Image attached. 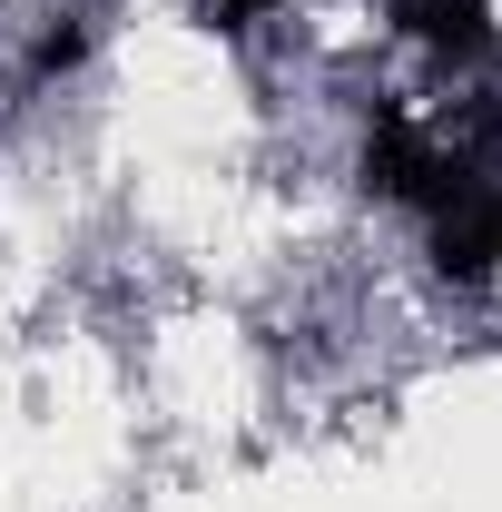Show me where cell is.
Wrapping results in <instances>:
<instances>
[{
    "label": "cell",
    "instance_id": "1",
    "mask_svg": "<svg viewBox=\"0 0 502 512\" xmlns=\"http://www.w3.org/2000/svg\"><path fill=\"white\" fill-rule=\"evenodd\" d=\"M424 256H434V276H453V286L502 276V158L453 197V207H443L434 227H424Z\"/></svg>",
    "mask_w": 502,
    "mask_h": 512
},
{
    "label": "cell",
    "instance_id": "2",
    "mask_svg": "<svg viewBox=\"0 0 502 512\" xmlns=\"http://www.w3.org/2000/svg\"><path fill=\"white\" fill-rule=\"evenodd\" d=\"M394 30L414 40V50H434V60L453 69H473V60H493V0H394Z\"/></svg>",
    "mask_w": 502,
    "mask_h": 512
},
{
    "label": "cell",
    "instance_id": "3",
    "mask_svg": "<svg viewBox=\"0 0 502 512\" xmlns=\"http://www.w3.org/2000/svg\"><path fill=\"white\" fill-rule=\"evenodd\" d=\"M79 60H89V30H79V10H60V20L30 40V79H69Z\"/></svg>",
    "mask_w": 502,
    "mask_h": 512
},
{
    "label": "cell",
    "instance_id": "4",
    "mask_svg": "<svg viewBox=\"0 0 502 512\" xmlns=\"http://www.w3.org/2000/svg\"><path fill=\"white\" fill-rule=\"evenodd\" d=\"M276 10H296V0H197V20H207L217 40H247V30H266Z\"/></svg>",
    "mask_w": 502,
    "mask_h": 512
}]
</instances>
